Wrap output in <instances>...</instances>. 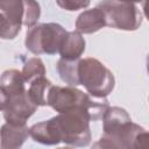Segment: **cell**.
<instances>
[{
    "mask_svg": "<svg viewBox=\"0 0 149 149\" xmlns=\"http://www.w3.org/2000/svg\"><path fill=\"white\" fill-rule=\"evenodd\" d=\"M47 106H50L58 114L76 108H84L88 112L92 121L102 119L109 107L106 98H94L72 86L54 85L49 90Z\"/></svg>",
    "mask_w": 149,
    "mask_h": 149,
    "instance_id": "6da1fadb",
    "label": "cell"
},
{
    "mask_svg": "<svg viewBox=\"0 0 149 149\" xmlns=\"http://www.w3.org/2000/svg\"><path fill=\"white\" fill-rule=\"evenodd\" d=\"M102 137L114 149H133L136 136L146 129L134 123L125 108L113 106L102 116Z\"/></svg>",
    "mask_w": 149,
    "mask_h": 149,
    "instance_id": "7a4b0ae2",
    "label": "cell"
},
{
    "mask_svg": "<svg viewBox=\"0 0 149 149\" xmlns=\"http://www.w3.org/2000/svg\"><path fill=\"white\" fill-rule=\"evenodd\" d=\"M57 139L72 147H86L91 142V116L84 108L59 113L51 118Z\"/></svg>",
    "mask_w": 149,
    "mask_h": 149,
    "instance_id": "3957f363",
    "label": "cell"
},
{
    "mask_svg": "<svg viewBox=\"0 0 149 149\" xmlns=\"http://www.w3.org/2000/svg\"><path fill=\"white\" fill-rule=\"evenodd\" d=\"M78 79L79 85H83L87 93L94 98H106L112 93L115 85L112 71L92 57L79 59Z\"/></svg>",
    "mask_w": 149,
    "mask_h": 149,
    "instance_id": "277c9868",
    "label": "cell"
},
{
    "mask_svg": "<svg viewBox=\"0 0 149 149\" xmlns=\"http://www.w3.org/2000/svg\"><path fill=\"white\" fill-rule=\"evenodd\" d=\"M66 30L55 22L40 23L27 30L24 45L34 55H55L59 51Z\"/></svg>",
    "mask_w": 149,
    "mask_h": 149,
    "instance_id": "5b68a950",
    "label": "cell"
},
{
    "mask_svg": "<svg viewBox=\"0 0 149 149\" xmlns=\"http://www.w3.org/2000/svg\"><path fill=\"white\" fill-rule=\"evenodd\" d=\"M100 8L105 15L106 26L133 31L140 28L142 24V14L136 3L120 2V1H102L99 2Z\"/></svg>",
    "mask_w": 149,
    "mask_h": 149,
    "instance_id": "8992f818",
    "label": "cell"
},
{
    "mask_svg": "<svg viewBox=\"0 0 149 149\" xmlns=\"http://www.w3.org/2000/svg\"><path fill=\"white\" fill-rule=\"evenodd\" d=\"M7 94L8 102L3 111V118L6 122L20 126L26 125L28 119L37 109V107L30 101L27 94V90H19Z\"/></svg>",
    "mask_w": 149,
    "mask_h": 149,
    "instance_id": "52a82bcc",
    "label": "cell"
},
{
    "mask_svg": "<svg viewBox=\"0 0 149 149\" xmlns=\"http://www.w3.org/2000/svg\"><path fill=\"white\" fill-rule=\"evenodd\" d=\"M29 136V128L26 125L3 123L0 127V149H21Z\"/></svg>",
    "mask_w": 149,
    "mask_h": 149,
    "instance_id": "ba28073f",
    "label": "cell"
},
{
    "mask_svg": "<svg viewBox=\"0 0 149 149\" xmlns=\"http://www.w3.org/2000/svg\"><path fill=\"white\" fill-rule=\"evenodd\" d=\"M106 26L105 15L98 7L81 12L76 20V30L80 34H93Z\"/></svg>",
    "mask_w": 149,
    "mask_h": 149,
    "instance_id": "9c48e42d",
    "label": "cell"
},
{
    "mask_svg": "<svg viewBox=\"0 0 149 149\" xmlns=\"http://www.w3.org/2000/svg\"><path fill=\"white\" fill-rule=\"evenodd\" d=\"M86 42L80 33L77 30L66 31L58 54L62 59L65 61H77L80 59V56L84 54Z\"/></svg>",
    "mask_w": 149,
    "mask_h": 149,
    "instance_id": "30bf717a",
    "label": "cell"
},
{
    "mask_svg": "<svg viewBox=\"0 0 149 149\" xmlns=\"http://www.w3.org/2000/svg\"><path fill=\"white\" fill-rule=\"evenodd\" d=\"M23 12L24 6L21 0H5L0 1V14L6 22L17 33L23 26Z\"/></svg>",
    "mask_w": 149,
    "mask_h": 149,
    "instance_id": "8fae6325",
    "label": "cell"
},
{
    "mask_svg": "<svg viewBox=\"0 0 149 149\" xmlns=\"http://www.w3.org/2000/svg\"><path fill=\"white\" fill-rule=\"evenodd\" d=\"M29 135L35 142L44 146H56L59 143L51 119L33 125L29 128Z\"/></svg>",
    "mask_w": 149,
    "mask_h": 149,
    "instance_id": "7c38bea8",
    "label": "cell"
},
{
    "mask_svg": "<svg viewBox=\"0 0 149 149\" xmlns=\"http://www.w3.org/2000/svg\"><path fill=\"white\" fill-rule=\"evenodd\" d=\"M52 86V83L44 77L36 78L29 84V88L27 90V94L30 99V101L36 106H47V99L50 87Z\"/></svg>",
    "mask_w": 149,
    "mask_h": 149,
    "instance_id": "4fadbf2b",
    "label": "cell"
},
{
    "mask_svg": "<svg viewBox=\"0 0 149 149\" xmlns=\"http://www.w3.org/2000/svg\"><path fill=\"white\" fill-rule=\"evenodd\" d=\"M78 62L77 61H65L59 58L56 65L57 72L59 74V78L68 84V86L76 87L79 85V79H78Z\"/></svg>",
    "mask_w": 149,
    "mask_h": 149,
    "instance_id": "5bb4252c",
    "label": "cell"
},
{
    "mask_svg": "<svg viewBox=\"0 0 149 149\" xmlns=\"http://www.w3.org/2000/svg\"><path fill=\"white\" fill-rule=\"evenodd\" d=\"M21 73H22L24 83L26 84H30L36 78L45 76V66H44V64H43L41 58L33 57V58H29L23 64Z\"/></svg>",
    "mask_w": 149,
    "mask_h": 149,
    "instance_id": "9a60e30c",
    "label": "cell"
},
{
    "mask_svg": "<svg viewBox=\"0 0 149 149\" xmlns=\"http://www.w3.org/2000/svg\"><path fill=\"white\" fill-rule=\"evenodd\" d=\"M24 12H23V26L31 28L37 24V21L41 16V7L40 3L33 0L23 1Z\"/></svg>",
    "mask_w": 149,
    "mask_h": 149,
    "instance_id": "2e32d148",
    "label": "cell"
},
{
    "mask_svg": "<svg viewBox=\"0 0 149 149\" xmlns=\"http://www.w3.org/2000/svg\"><path fill=\"white\" fill-rule=\"evenodd\" d=\"M57 6H59L63 9L73 12L78 9H84L90 6V1H80V0H58L56 1Z\"/></svg>",
    "mask_w": 149,
    "mask_h": 149,
    "instance_id": "e0dca14e",
    "label": "cell"
},
{
    "mask_svg": "<svg viewBox=\"0 0 149 149\" xmlns=\"http://www.w3.org/2000/svg\"><path fill=\"white\" fill-rule=\"evenodd\" d=\"M148 139L149 136H148L147 130L141 132L134 141L133 149H148Z\"/></svg>",
    "mask_w": 149,
    "mask_h": 149,
    "instance_id": "ac0fdd59",
    "label": "cell"
},
{
    "mask_svg": "<svg viewBox=\"0 0 149 149\" xmlns=\"http://www.w3.org/2000/svg\"><path fill=\"white\" fill-rule=\"evenodd\" d=\"M91 149H114V148L112 147V144H111L107 140H105V139L101 136L97 142L93 143V146H92Z\"/></svg>",
    "mask_w": 149,
    "mask_h": 149,
    "instance_id": "d6986e66",
    "label": "cell"
},
{
    "mask_svg": "<svg viewBox=\"0 0 149 149\" xmlns=\"http://www.w3.org/2000/svg\"><path fill=\"white\" fill-rule=\"evenodd\" d=\"M7 102H8V94L0 86V111H5V108L7 106Z\"/></svg>",
    "mask_w": 149,
    "mask_h": 149,
    "instance_id": "ffe728a7",
    "label": "cell"
},
{
    "mask_svg": "<svg viewBox=\"0 0 149 149\" xmlns=\"http://www.w3.org/2000/svg\"><path fill=\"white\" fill-rule=\"evenodd\" d=\"M57 149H74L72 147H61V148H57Z\"/></svg>",
    "mask_w": 149,
    "mask_h": 149,
    "instance_id": "44dd1931",
    "label": "cell"
}]
</instances>
